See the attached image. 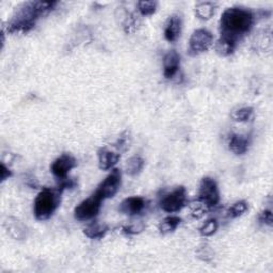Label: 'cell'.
Returning <instances> with one entry per match:
<instances>
[{
  "label": "cell",
  "instance_id": "3957f363",
  "mask_svg": "<svg viewBox=\"0 0 273 273\" xmlns=\"http://www.w3.org/2000/svg\"><path fill=\"white\" fill-rule=\"evenodd\" d=\"M61 194L62 191L60 189L44 188L41 190L33 204V213L36 220L44 221L49 219L61 203Z\"/></svg>",
  "mask_w": 273,
  "mask_h": 273
},
{
  "label": "cell",
  "instance_id": "d6986e66",
  "mask_svg": "<svg viewBox=\"0 0 273 273\" xmlns=\"http://www.w3.org/2000/svg\"><path fill=\"white\" fill-rule=\"evenodd\" d=\"M236 47L237 46H236L235 44L220 38L216 43L215 49H216V52L219 54L220 57H229L235 51Z\"/></svg>",
  "mask_w": 273,
  "mask_h": 273
},
{
  "label": "cell",
  "instance_id": "7c38bea8",
  "mask_svg": "<svg viewBox=\"0 0 273 273\" xmlns=\"http://www.w3.org/2000/svg\"><path fill=\"white\" fill-rule=\"evenodd\" d=\"M180 66V56L177 51H169L163 58V76L167 79L174 77Z\"/></svg>",
  "mask_w": 273,
  "mask_h": 273
},
{
  "label": "cell",
  "instance_id": "9c48e42d",
  "mask_svg": "<svg viewBox=\"0 0 273 273\" xmlns=\"http://www.w3.org/2000/svg\"><path fill=\"white\" fill-rule=\"evenodd\" d=\"M77 166L76 159L70 154H62L60 157L52 162L50 166V170L52 174L59 179H65L67 178L69 173L71 170L74 169Z\"/></svg>",
  "mask_w": 273,
  "mask_h": 273
},
{
  "label": "cell",
  "instance_id": "484cf974",
  "mask_svg": "<svg viewBox=\"0 0 273 273\" xmlns=\"http://www.w3.org/2000/svg\"><path fill=\"white\" fill-rule=\"evenodd\" d=\"M129 143H130V136H129V133L128 132H125L123 133L119 140L116 141L115 143V148L119 150V153L121 152H125L127 149L129 148Z\"/></svg>",
  "mask_w": 273,
  "mask_h": 273
},
{
  "label": "cell",
  "instance_id": "5b68a950",
  "mask_svg": "<svg viewBox=\"0 0 273 273\" xmlns=\"http://www.w3.org/2000/svg\"><path fill=\"white\" fill-rule=\"evenodd\" d=\"M187 204V190L184 186L177 187L172 192L166 194L159 203L163 212L172 214L181 211Z\"/></svg>",
  "mask_w": 273,
  "mask_h": 273
},
{
  "label": "cell",
  "instance_id": "ac0fdd59",
  "mask_svg": "<svg viewBox=\"0 0 273 273\" xmlns=\"http://www.w3.org/2000/svg\"><path fill=\"white\" fill-rule=\"evenodd\" d=\"M145 162L143 160V158H141L140 156H133L131 158H129L127 160L126 163V172L127 174L130 176H135L138 175L139 173L143 170Z\"/></svg>",
  "mask_w": 273,
  "mask_h": 273
},
{
  "label": "cell",
  "instance_id": "d4e9b609",
  "mask_svg": "<svg viewBox=\"0 0 273 273\" xmlns=\"http://www.w3.org/2000/svg\"><path fill=\"white\" fill-rule=\"evenodd\" d=\"M196 254H197V257L199 259H202L203 261H209L214 257V252L211 249V247L207 244H203L202 247L197 250Z\"/></svg>",
  "mask_w": 273,
  "mask_h": 273
},
{
  "label": "cell",
  "instance_id": "9a60e30c",
  "mask_svg": "<svg viewBox=\"0 0 273 273\" xmlns=\"http://www.w3.org/2000/svg\"><path fill=\"white\" fill-rule=\"evenodd\" d=\"M109 227L106 224H99L97 222H93L85 227L84 234L88 238L91 239H101L107 234Z\"/></svg>",
  "mask_w": 273,
  "mask_h": 273
},
{
  "label": "cell",
  "instance_id": "5bb4252c",
  "mask_svg": "<svg viewBox=\"0 0 273 273\" xmlns=\"http://www.w3.org/2000/svg\"><path fill=\"white\" fill-rule=\"evenodd\" d=\"M227 145L231 152L236 155H243L248 152L250 147V140L245 135L241 134H231Z\"/></svg>",
  "mask_w": 273,
  "mask_h": 273
},
{
  "label": "cell",
  "instance_id": "83f0119b",
  "mask_svg": "<svg viewBox=\"0 0 273 273\" xmlns=\"http://www.w3.org/2000/svg\"><path fill=\"white\" fill-rule=\"evenodd\" d=\"M258 221L262 224H266L268 226H272L273 224V216L271 209H263L262 212L258 215Z\"/></svg>",
  "mask_w": 273,
  "mask_h": 273
},
{
  "label": "cell",
  "instance_id": "2e32d148",
  "mask_svg": "<svg viewBox=\"0 0 273 273\" xmlns=\"http://www.w3.org/2000/svg\"><path fill=\"white\" fill-rule=\"evenodd\" d=\"M216 5L211 2L199 3L195 6V15L201 21H208L211 20L213 15L215 14Z\"/></svg>",
  "mask_w": 273,
  "mask_h": 273
},
{
  "label": "cell",
  "instance_id": "4316f807",
  "mask_svg": "<svg viewBox=\"0 0 273 273\" xmlns=\"http://www.w3.org/2000/svg\"><path fill=\"white\" fill-rule=\"evenodd\" d=\"M190 208H191V212H192V215L193 217L195 218H201L204 216V214L206 213V209L207 207L201 203L197 199V202H194L190 205Z\"/></svg>",
  "mask_w": 273,
  "mask_h": 273
},
{
  "label": "cell",
  "instance_id": "cb8c5ba5",
  "mask_svg": "<svg viewBox=\"0 0 273 273\" xmlns=\"http://www.w3.org/2000/svg\"><path fill=\"white\" fill-rule=\"evenodd\" d=\"M218 230V222L216 219H208L203 225L201 229H199V233L203 236V237H209V236H213Z\"/></svg>",
  "mask_w": 273,
  "mask_h": 273
},
{
  "label": "cell",
  "instance_id": "f1b7e54d",
  "mask_svg": "<svg viewBox=\"0 0 273 273\" xmlns=\"http://www.w3.org/2000/svg\"><path fill=\"white\" fill-rule=\"evenodd\" d=\"M0 175H2V181H5L12 176V172L5 166V163H2V166H0Z\"/></svg>",
  "mask_w": 273,
  "mask_h": 273
},
{
  "label": "cell",
  "instance_id": "8992f818",
  "mask_svg": "<svg viewBox=\"0 0 273 273\" xmlns=\"http://www.w3.org/2000/svg\"><path fill=\"white\" fill-rule=\"evenodd\" d=\"M214 36L207 29H196L189 40L188 53L191 57H196L207 51L213 45Z\"/></svg>",
  "mask_w": 273,
  "mask_h": 273
},
{
  "label": "cell",
  "instance_id": "277c9868",
  "mask_svg": "<svg viewBox=\"0 0 273 273\" xmlns=\"http://www.w3.org/2000/svg\"><path fill=\"white\" fill-rule=\"evenodd\" d=\"M105 199L96 191L90 197L84 199L74 209V217L78 221L92 220L101 211L102 203Z\"/></svg>",
  "mask_w": 273,
  "mask_h": 273
},
{
  "label": "cell",
  "instance_id": "7402d4cb",
  "mask_svg": "<svg viewBox=\"0 0 273 273\" xmlns=\"http://www.w3.org/2000/svg\"><path fill=\"white\" fill-rule=\"evenodd\" d=\"M248 211V203L244 201H238L234 203L227 211V216L231 218H238Z\"/></svg>",
  "mask_w": 273,
  "mask_h": 273
},
{
  "label": "cell",
  "instance_id": "44dd1931",
  "mask_svg": "<svg viewBox=\"0 0 273 273\" xmlns=\"http://www.w3.org/2000/svg\"><path fill=\"white\" fill-rule=\"evenodd\" d=\"M139 26H140V18H139V15L135 14V13H131L127 16L125 18L124 24H123L124 31L127 34L134 33L136 30H138Z\"/></svg>",
  "mask_w": 273,
  "mask_h": 273
},
{
  "label": "cell",
  "instance_id": "e0dca14e",
  "mask_svg": "<svg viewBox=\"0 0 273 273\" xmlns=\"http://www.w3.org/2000/svg\"><path fill=\"white\" fill-rule=\"evenodd\" d=\"M180 223H181V219L177 216L166 217L159 224V231L163 235L173 233L180 225Z\"/></svg>",
  "mask_w": 273,
  "mask_h": 273
},
{
  "label": "cell",
  "instance_id": "30bf717a",
  "mask_svg": "<svg viewBox=\"0 0 273 273\" xmlns=\"http://www.w3.org/2000/svg\"><path fill=\"white\" fill-rule=\"evenodd\" d=\"M181 29H183V21H181V17L178 14H173L171 15L165 26V39L170 42L174 43L176 42L181 33Z\"/></svg>",
  "mask_w": 273,
  "mask_h": 273
},
{
  "label": "cell",
  "instance_id": "6da1fadb",
  "mask_svg": "<svg viewBox=\"0 0 273 273\" xmlns=\"http://www.w3.org/2000/svg\"><path fill=\"white\" fill-rule=\"evenodd\" d=\"M255 24V15L247 8H227L220 18L221 39L229 41L237 46L252 30Z\"/></svg>",
  "mask_w": 273,
  "mask_h": 273
},
{
  "label": "cell",
  "instance_id": "603a6c76",
  "mask_svg": "<svg viewBox=\"0 0 273 273\" xmlns=\"http://www.w3.org/2000/svg\"><path fill=\"white\" fill-rule=\"evenodd\" d=\"M157 7L158 3L154 2V0H152V2H145L144 0V2L138 3V10L140 14L143 16H149L154 14L157 10Z\"/></svg>",
  "mask_w": 273,
  "mask_h": 273
},
{
  "label": "cell",
  "instance_id": "ffe728a7",
  "mask_svg": "<svg viewBox=\"0 0 273 273\" xmlns=\"http://www.w3.org/2000/svg\"><path fill=\"white\" fill-rule=\"evenodd\" d=\"M253 113H254V110L252 107H242L234 110L231 116L235 122L245 123V122H249L252 119Z\"/></svg>",
  "mask_w": 273,
  "mask_h": 273
},
{
  "label": "cell",
  "instance_id": "ba28073f",
  "mask_svg": "<svg viewBox=\"0 0 273 273\" xmlns=\"http://www.w3.org/2000/svg\"><path fill=\"white\" fill-rule=\"evenodd\" d=\"M122 185V173L119 169H113L101 185L96 189V192L101 195L104 199L112 198L117 191L120 190Z\"/></svg>",
  "mask_w": 273,
  "mask_h": 273
},
{
  "label": "cell",
  "instance_id": "52a82bcc",
  "mask_svg": "<svg viewBox=\"0 0 273 273\" xmlns=\"http://www.w3.org/2000/svg\"><path fill=\"white\" fill-rule=\"evenodd\" d=\"M198 201L207 208H213L220 201L219 188L216 181L211 177H204L198 189Z\"/></svg>",
  "mask_w": 273,
  "mask_h": 273
},
{
  "label": "cell",
  "instance_id": "8fae6325",
  "mask_svg": "<svg viewBox=\"0 0 273 273\" xmlns=\"http://www.w3.org/2000/svg\"><path fill=\"white\" fill-rule=\"evenodd\" d=\"M145 206H147V202L143 197L131 196L124 199L119 207V211L124 215L136 216L144 211Z\"/></svg>",
  "mask_w": 273,
  "mask_h": 273
},
{
  "label": "cell",
  "instance_id": "7a4b0ae2",
  "mask_svg": "<svg viewBox=\"0 0 273 273\" xmlns=\"http://www.w3.org/2000/svg\"><path fill=\"white\" fill-rule=\"evenodd\" d=\"M57 2H28L16 8L10 21L7 23L8 33H27L34 28L40 16L53 10Z\"/></svg>",
  "mask_w": 273,
  "mask_h": 273
},
{
  "label": "cell",
  "instance_id": "4fadbf2b",
  "mask_svg": "<svg viewBox=\"0 0 273 273\" xmlns=\"http://www.w3.org/2000/svg\"><path fill=\"white\" fill-rule=\"evenodd\" d=\"M98 166L103 171L111 170L121 158L119 152H111L107 149H101L98 151Z\"/></svg>",
  "mask_w": 273,
  "mask_h": 273
}]
</instances>
